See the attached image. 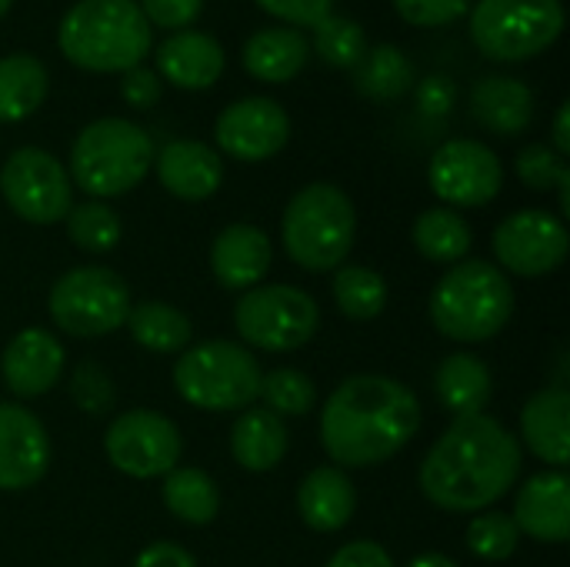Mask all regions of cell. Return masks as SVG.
<instances>
[{
    "mask_svg": "<svg viewBox=\"0 0 570 567\" xmlns=\"http://www.w3.org/2000/svg\"><path fill=\"white\" fill-rule=\"evenodd\" d=\"M561 30V0H478L471 10V40L484 57L501 63L544 53Z\"/></svg>",
    "mask_w": 570,
    "mask_h": 567,
    "instance_id": "obj_10",
    "label": "cell"
},
{
    "mask_svg": "<svg viewBox=\"0 0 570 567\" xmlns=\"http://www.w3.org/2000/svg\"><path fill=\"white\" fill-rule=\"evenodd\" d=\"M47 67L30 53L0 57V124L27 120L47 97Z\"/></svg>",
    "mask_w": 570,
    "mask_h": 567,
    "instance_id": "obj_31",
    "label": "cell"
},
{
    "mask_svg": "<svg viewBox=\"0 0 570 567\" xmlns=\"http://www.w3.org/2000/svg\"><path fill=\"white\" fill-rule=\"evenodd\" d=\"M291 448V431L284 418H277L267 408H247L230 428V458L237 468L250 475H267L274 471Z\"/></svg>",
    "mask_w": 570,
    "mask_h": 567,
    "instance_id": "obj_24",
    "label": "cell"
},
{
    "mask_svg": "<svg viewBox=\"0 0 570 567\" xmlns=\"http://www.w3.org/2000/svg\"><path fill=\"white\" fill-rule=\"evenodd\" d=\"M411 241L417 247V254L431 264H448L454 267L458 261H464L474 247V231L471 224L451 211V207H431L424 211L414 227H411Z\"/></svg>",
    "mask_w": 570,
    "mask_h": 567,
    "instance_id": "obj_29",
    "label": "cell"
},
{
    "mask_svg": "<svg viewBox=\"0 0 570 567\" xmlns=\"http://www.w3.org/2000/svg\"><path fill=\"white\" fill-rule=\"evenodd\" d=\"M521 438L528 451L554 471H568L570 465V391L568 388H541L521 408Z\"/></svg>",
    "mask_w": 570,
    "mask_h": 567,
    "instance_id": "obj_21",
    "label": "cell"
},
{
    "mask_svg": "<svg viewBox=\"0 0 570 567\" xmlns=\"http://www.w3.org/2000/svg\"><path fill=\"white\" fill-rule=\"evenodd\" d=\"M331 297L347 321H374L387 307V281L367 264H341L331 277Z\"/></svg>",
    "mask_w": 570,
    "mask_h": 567,
    "instance_id": "obj_32",
    "label": "cell"
},
{
    "mask_svg": "<svg viewBox=\"0 0 570 567\" xmlns=\"http://www.w3.org/2000/svg\"><path fill=\"white\" fill-rule=\"evenodd\" d=\"M474 120L501 137H518L534 120V94L524 80L514 77H484L471 90Z\"/></svg>",
    "mask_w": 570,
    "mask_h": 567,
    "instance_id": "obj_25",
    "label": "cell"
},
{
    "mask_svg": "<svg viewBox=\"0 0 570 567\" xmlns=\"http://www.w3.org/2000/svg\"><path fill=\"white\" fill-rule=\"evenodd\" d=\"M63 368H67L63 344L47 328L17 331L0 354L3 388L20 401H33V398H43L47 391H53L63 378Z\"/></svg>",
    "mask_w": 570,
    "mask_h": 567,
    "instance_id": "obj_17",
    "label": "cell"
},
{
    "mask_svg": "<svg viewBox=\"0 0 570 567\" xmlns=\"http://www.w3.org/2000/svg\"><path fill=\"white\" fill-rule=\"evenodd\" d=\"M117 388L110 371L100 361H80L70 374V401L77 404V411L90 414V418H104L114 408Z\"/></svg>",
    "mask_w": 570,
    "mask_h": 567,
    "instance_id": "obj_38",
    "label": "cell"
},
{
    "mask_svg": "<svg viewBox=\"0 0 570 567\" xmlns=\"http://www.w3.org/2000/svg\"><path fill=\"white\" fill-rule=\"evenodd\" d=\"M150 43V23L137 0H80L57 27L60 53L90 74H124L144 63Z\"/></svg>",
    "mask_w": 570,
    "mask_h": 567,
    "instance_id": "obj_4",
    "label": "cell"
},
{
    "mask_svg": "<svg viewBox=\"0 0 570 567\" xmlns=\"http://www.w3.org/2000/svg\"><path fill=\"white\" fill-rule=\"evenodd\" d=\"M394 10L411 27H448L471 10V0H394Z\"/></svg>",
    "mask_w": 570,
    "mask_h": 567,
    "instance_id": "obj_40",
    "label": "cell"
},
{
    "mask_svg": "<svg viewBox=\"0 0 570 567\" xmlns=\"http://www.w3.org/2000/svg\"><path fill=\"white\" fill-rule=\"evenodd\" d=\"M160 481H164L160 485V501L177 521L204 528L220 515V488L207 471H200V468H174Z\"/></svg>",
    "mask_w": 570,
    "mask_h": 567,
    "instance_id": "obj_30",
    "label": "cell"
},
{
    "mask_svg": "<svg viewBox=\"0 0 570 567\" xmlns=\"http://www.w3.org/2000/svg\"><path fill=\"white\" fill-rule=\"evenodd\" d=\"M147 17V23L154 27H164V30H187L200 10H204V0H140L137 3Z\"/></svg>",
    "mask_w": 570,
    "mask_h": 567,
    "instance_id": "obj_42",
    "label": "cell"
},
{
    "mask_svg": "<svg viewBox=\"0 0 570 567\" xmlns=\"http://www.w3.org/2000/svg\"><path fill=\"white\" fill-rule=\"evenodd\" d=\"M154 170L160 187L177 201H207L224 184V160L210 144L200 140H170L154 150Z\"/></svg>",
    "mask_w": 570,
    "mask_h": 567,
    "instance_id": "obj_19",
    "label": "cell"
},
{
    "mask_svg": "<svg viewBox=\"0 0 570 567\" xmlns=\"http://www.w3.org/2000/svg\"><path fill=\"white\" fill-rule=\"evenodd\" d=\"M257 401L277 418H304L317 408V384L297 368H274L264 371Z\"/></svg>",
    "mask_w": 570,
    "mask_h": 567,
    "instance_id": "obj_35",
    "label": "cell"
},
{
    "mask_svg": "<svg viewBox=\"0 0 570 567\" xmlns=\"http://www.w3.org/2000/svg\"><path fill=\"white\" fill-rule=\"evenodd\" d=\"M104 454L110 468L134 481H157L180 465L184 438L180 428L147 408H134L117 414L104 431Z\"/></svg>",
    "mask_w": 570,
    "mask_h": 567,
    "instance_id": "obj_11",
    "label": "cell"
},
{
    "mask_svg": "<svg viewBox=\"0 0 570 567\" xmlns=\"http://www.w3.org/2000/svg\"><path fill=\"white\" fill-rule=\"evenodd\" d=\"M464 541H468V551L474 558H481V561H508L521 545V531H518L511 515L481 511V515L471 518Z\"/></svg>",
    "mask_w": 570,
    "mask_h": 567,
    "instance_id": "obj_37",
    "label": "cell"
},
{
    "mask_svg": "<svg viewBox=\"0 0 570 567\" xmlns=\"http://www.w3.org/2000/svg\"><path fill=\"white\" fill-rule=\"evenodd\" d=\"M417 394L391 374L344 378L321 404V448L334 468H377L421 431Z\"/></svg>",
    "mask_w": 570,
    "mask_h": 567,
    "instance_id": "obj_2",
    "label": "cell"
},
{
    "mask_svg": "<svg viewBox=\"0 0 570 567\" xmlns=\"http://www.w3.org/2000/svg\"><path fill=\"white\" fill-rule=\"evenodd\" d=\"M130 287L127 281L104 264H80L63 271L50 294L47 314L70 338H107L127 324L130 314Z\"/></svg>",
    "mask_w": 570,
    "mask_h": 567,
    "instance_id": "obj_8",
    "label": "cell"
},
{
    "mask_svg": "<svg viewBox=\"0 0 570 567\" xmlns=\"http://www.w3.org/2000/svg\"><path fill=\"white\" fill-rule=\"evenodd\" d=\"M521 538L538 545H564L570 538V478L568 471H541L518 488L511 511Z\"/></svg>",
    "mask_w": 570,
    "mask_h": 567,
    "instance_id": "obj_18",
    "label": "cell"
},
{
    "mask_svg": "<svg viewBox=\"0 0 570 567\" xmlns=\"http://www.w3.org/2000/svg\"><path fill=\"white\" fill-rule=\"evenodd\" d=\"M314 50L324 63L337 67V70H354L361 63V57L367 53V37L364 27L347 20V17H324L314 27Z\"/></svg>",
    "mask_w": 570,
    "mask_h": 567,
    "instance_id": "obj_36",
    "label": "cell"
},
{
    "mask_svg": "<svg viewBox=\"0 0 570 567\" xmlns=\"http://www.w3.org/2000/svg\"><path fill=\"white\" fill-rule=\"evenodd\" d=\"M428 184L451 211L458 207H484L504 187L501 157L471 137H454L441 144L428 164Z\"/></svg>",
    "mask_w": 570,
    "mask_h": 567,
    "instance_id": "obj_14",
    "label": "cell"
},
{
    "mask_svg": "<svg viewBox=\"0 0 570 567\" xmlns=\"http://www.w3.org/2000/svg\"><path fill=\"white\" fill-rule=\"evenodd\" d=\"M234 328L244 348L291 354L314 341L321 328V307L294 284H257L237 297Z\"/></svg>",
    "mask_w": 570,
    "mask_h": 567,
    "instance_id": "obj_9",
    "label": "cell"
},
{
    "mask_svg": "<svg viewBox=\"0 0 570 567\" xmlns=\"http://www.w3.org/2000/svg\"><path fill=\"white\" fill-rule=\"evenodd\" d=\"M274 261V244L257 224H227L210 244V274L224 291L257 287Z\"/></svg>",
    "mask_w": 570,
    "mask_h": 567,
    "instance_id": "obj_20",
    "label": "cell"
},
{
    "mask_svg": "<svg viewBox=\"0 0 570 567\" xmlns=\"http://www.w3.org/2000/svg\"><path fill=\"white\" fill-rule=\"evenodd\" d=\"M154 167L150 134L124 117H100L87 124L70 147V184L90 201L130 194Z\"/></svg>",
    "mask_w": 570,
    "mask_h": 567,
    "instance_id": "obj_6",
    "label": "cell"
},
{
    "mask_svg": "<svg viewBox=\"0 0 570 567\" xmlns=\"http://www.w3.org/2000/svg\"><path fill=\"white\" fill-rule=\"evenodd\" d=\"M491 247H494L498 267L508 277L511 274L524 277V281L548 277V274L561 271L564 261H568V221H561L551 211H538V207L508 214L494 227Z\"/></svg>",
    "mask_w": 570,
    "mask_h": 567,
    "instance_id": "obj_13",
    "label": "cell"
},
{
    "mask_svg": "<svg viewBox=\"0 0 570 567\" xmlns=\"http://www.w3.org/2000/svg\"><path fill=\"white\" fill-rule=\"evenodd\" d=\"M404 567H461L454 558H448V555H441V551H424V555H417V558H411Z\"/></svg>",
    "mask_w": 570,
    "mask_h": 567,
    "instance_id": "obj_47",
    "label": "cell"
},
{
    "mask_svg": "<svg viewBox=\"0 0 570 567\" xmlns=\"http://www.w3.org/2000/svg\"><path fill=\"white\" fill-rule=\"evenodd\" d=\"M357 237V211L354 201L327 180L301 187L281 217V244L287 257L311 271L327 274L337 271Z\"/></svg>",
    "mask_w": 570,
    "mask_h": 567,
    "instance_id": "obj_5",
    "label": "cell"
},
{
    "mask_svg": "<svg viewBox=\"0 0 570 567\" xmlns=\"http://www.w3.org/2000/svg\"><path fill=\"white\" fill-rule=\"evenodd\" d=\"M324 567H394V558L384 551V545L364 538V541H351L337 548Z\"/></svg>",
    "mask_w": 570,
    "mask_h": 567,
    "instance_id": "obj_44",
    "label": "cell"
},
{
    "mask_svg": "<svg viewBox=\"0 0 570 567\" xmlns=\"http://www.w3.org/2000/svg\"><path fill=\"white\" fill-rule=\"evenodd\" d=\"M554 150H558L561 157H568L570 154V107L568 104H561V107H558V117H554Z\"/></svg>",
    "mask_w": 570,
    "mask_h": 567,
    "instance_id": "obj_46",
    "label": "cell"
},
{
    "mask_svg": "<svg viewBox=\"0 0 570 567\" xmlns=\"http://www.w3.org/2000/svg\"><path fill=\"white\" fill-rule=\"evenodd\" d=\"M0 197L20 221L50 227L73 207V184L50 150L17 147L0 167Z\"/></svg>",
    "mask_w": 570,
    "mask_h": 567,
    "instance_id": "obj_12",
    "label": "cell"
},
{
    "mask_svg": "<svg viewBox=\"0 0 570 567\" xmlns=\"http://www.w3.org/2000/svg\"><path fill=\"white\" fill-rule=\"evenodd\" d=\"M67 237L77 251L83 254H110L120 237H124V224H120V214L104 204V201H83V204H73L67 211Z\"/></svg>",
    "mask_w": 570,
    "mask_h": 567,
    "instance_id": "obj_34",
    "label": "cell"
},
{
    "mask_svg": "<svg viewBox=\"0 0 570 567\" xmlns=\"http://www.w3.org/2000/svg\"><path fill=\"white\" fill-rule=\"evenodd\" d=\"M10 3H13V0H0V17H3V13L10 10Z\"/></svg>",
    "mask_w": 570,
    "mask_h": 567,
    "instance_id": "obj_48",
    "label": "cell"
},
{
    "mask_svg": "<svg viewBox=\"0 0 570 567\" xmlns=\"http://www.w3.org/2000/svg\"><path fill=\"white\" fill-rule=\"evenodd\" d=\"M134 338V344H140L150 354H180L190 348L194 341V324L190 317L164 301H140L130 304L127 324H124Z\"/></svg>",
    "mask_w": 570,
    "mask_h": 567,
    "instance_id": "obj_28",
    "label": "cell"
},
{
    "mask_svg": "<svg viewBox=\"0 0 570 567\" xmlns=\"http://www.w3.org/2000/svg\"><path fill=\"white\" fill-rule=\"evenodd\" d=\"M357 511V488L344 468L321 465L297 488V515L317 535H337Z\"/></svg>",
    "mask_w": 570,
    "mask_h": 567,
    "instance_id": "obj_22",
    "label": "cell"
},
{
    "mask_svg": "<svg viewBox=\"0 0 570 567\" xmlns=\"http://www.w3.org/2000/svg\"><path fill=\"white\" fill-rule=\"evenodd\" d=\"M431 324L458 344H484L498 338L514 317L511 277L478 257L458 261L431 291Z\"/></svg>",
    "mask_w": 570,
    "mask_h": 567,
    "instance_id": "obj_3",
    "label": "cell"
},
{
    "mask_svg": "<svg viewBox=\"0 0 570 567\" xmlns=\"http://www.w3.org/2000/svg\"><path fill=\"white\" fill-rule=\"evenodd\" d=\"M261 10H267L271 17L291 23L294 30L297 27H317L324 17H331L334 10V0H254Z\"/></svg>",
    "mask_w": 570,
    "mask_h": 567,
    "instance_id": "obj_41",
    "label": "cell"
},
{
    "mask_svg": "<svg viewBox=\"0 0 570 567\" xmlns=\"http://www.w3.org/2000/svg\"><path fill=\"white\" fill-rule=\"evenodd\" d=\"M50 471V434L23 408L0 401V491H30Z\"/></svg>",
    "mask_w": 570,
    "mask_h": 567,
    "instance_id": "obj_16",
    "label": "cell"
},
{
    "mask_svg": "<svg viewBox=\"0 0 570 567\" xmlns=\"http://www.w3.org/2000/svg\"><path fill=\"white\" fill-rule=\"evenodd\" d=\"M264 368L250 348L227 338H210L190 344L177 354L174 391L197 411L207 414H240L254 408L261 394Z\"/></svg>",
    "mask_w": 570,
    "mask_h": 567,
    "instance_id": "obj_7",
    "label": "cell"
},
{
    "mask_svg": "<svg viewBox=\"0 0 570 567\" xmlns=\"http://www.w3.org/2000/svg\"><path fill=\"white\" fill-rule=\"evenodd\" d=\"M120 94H124V100H127L130 107L147 110V107H154V104L160 100L164 87H160V77H157L154 70H147L144 63H137V67L124 70V77H120Z\"/></svg>",
    "mask_w": 570,
    "mask_h": 567,
    "instance_id": "obj_43",
    "label": "cell"
},
{
    "mask_svg": "<svg viewBox=\"0 0 570 567\" xmlns=\"http://www.w3.org/2000/svg\"><path fill=\"white\" fill-rule=\"evenodd\" d=\"M524 451L518 438L491 414L454 418L428 448L417 485L421 495L448 515H481L494 508L521 478Z\"/></svg>",
    "mask_w": 570,
    "mask_h": 567,
    "instance_id": "obj_1",
    "label": "cell"
},
{
    "mask_svg": "<svg viewBox=\"0 0 570 567\" xmlns=\"http://www.w3.org/2000/svg\"><path fill=\"white\" fill-rule=\"evenodd\" d=\"M514 170H518V177L531 190H558V187L570 184L568 160L554 147H548V144H528L518 154Z\"/></svg>",
    "mask_w": 570,
    "mask_h": 567,
    "instance_id": "obj_39",
    "label": "cell"
},
{
    "mask_svg": "<svg viewBox=\"0 0 570 567\" xmlns=\"http://www.w3.org/2000/svg\"><path fill=\"white\" fill-rule=\"evenodd\" d=\"M217 150L234 160L261 164L277 157L291 140V117L271 97H240L227 104L214 124Z\"/></svg>",
    "mask_w": 570,
    "mask_h": 567,
    "instance_id": "obj_15",
    "label": "cell"
},
{
    "mask_svg": "<svg viewBox=\"0 0 570 567\" xmlns=\"http://www.w3.org/2000/svg\"><path fill=\"white\" fill-rule=\"evenodd\" d=\"M434 394L454 418L484 414L494 394V374L478 354L454 351L434 371Z\"/></svg>",
    "mask_w": 570,
    "mask_h": 567,
    "instance_id": "obj_26",
    "label": "cell"
},
{
    "mask_svg": "<svg viewBox=\"0 0 570 567\" xmlns=\"http://www.w3.org/2000/svg\"><path fill=\"white\" fill-rule=\"evenodd\" d=\"M311 43L294 27H267L257 30L244 43V70L264 84H287L307 63Z\"/></svg>",
    "mask_w": 570,
    "mask_h": 567,
    "instance_id": "obj_27",
    "label": "cell"
},
{
    "mask_svg": "<svg viewBox=\"0 0 570 567\" xmlns=\"http://www.w3.org/2000/svg\"><path fill=\"white\" fill-rule=\"evenodd\" d=\"M354 80H357V90L371 100H397L411 90L414 84V67L411 60L391 47V43H381L374 47L371 53L361 57V63L354 67Z\"/></svg>",
    "mask_w": 570,
    "mask_h": 567,
    "instance_id": "obj_33",
    "label": "cell"
},
{
    "mask_svg": "<svg viewBox=\"0 0 570 567\" xmlns=\"http://www.w3.org/2000/svg\"><path fill=\"white\" fill-rule=\"evenodd\" d=\"M157 70L180 90H207L224 74V47L204 30H177L157 47Z\"/></svg>",
    "mask_w": 570,
    "mask_h": 567,
    "instance_id": "obj_23",
    "label": "cell"
},
{
    "mask_svg": "<svg viewBox=\"0 0 570 567\" xmlns=\"http://www.w3.org/2000/svg\"><path fill=\"white\" fill-rule=\"evenodd\" d=\"M134 567H197V558L174 541H154L137 555Z\"/></svg>",
    "mask_w": 570,
    "mask_h": 567,
    "instance_id": "obj_45",
    "label": "cell"
}]
</instances>
